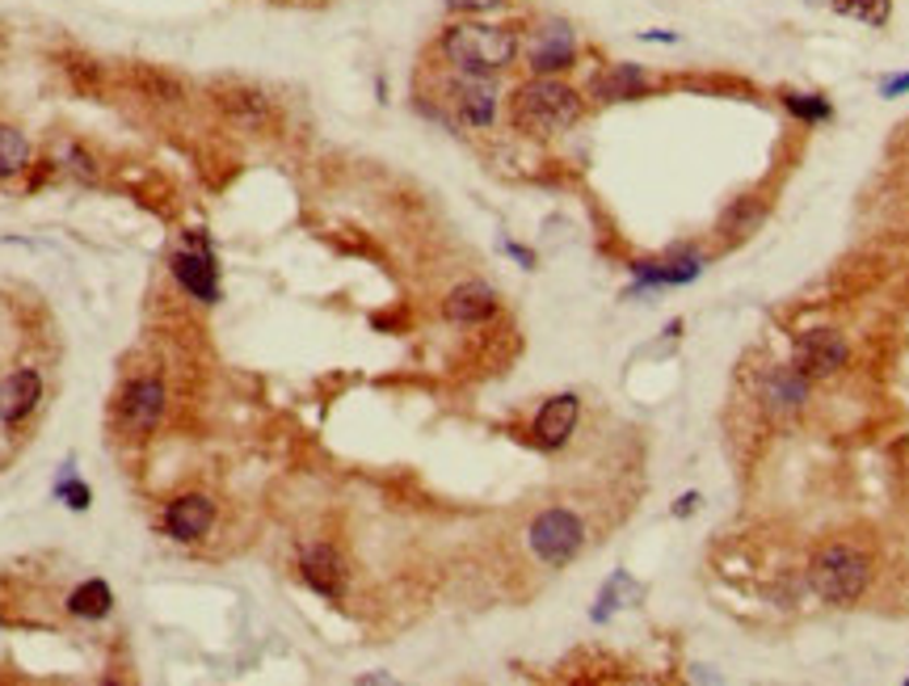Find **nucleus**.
Masks as SVG:
<instances>
[{"label":"nucleus","mask_w":909,"mask_h":686,"mask_svg":"<svg viewBox=\"0 0 909 686\" xmlns=\"http://www.w3.org/2000/svg\"><path fill=\"white\" fill-rule=\"evenodd\" d=\"M784 106L791 119H800V123H809V126L830 123V119H834V106H830L821 94H784Z\"/></svg>","instance_id":"5701e85b"},{"label":"nucleus","mask_w":909,"mask_h":686,"mask_svg":"<svg viewBox=\"0 0 909 686\" xmlns=\"http://www.w3.org/2000/svg\"><path fill=\"white\" fill-rule=\"evenodd\" d=\"M695 505H699V493H687V498L678 501V505H674V514H683V518H687L690 510H695Z\"/></svg>","instance_id":"c756f323"},{"label":"nucleus","mask_w":909,"mask_h":686,"mask_svg":"<svg viewBox=\"0 0 909 686\" xmlns=\"http://www.w3.org/2000/svg\"><path fill=\"white\" fill-rule=\"evenodd\" d=\"M216 514H220V510H216V498H211V493L189 489V493H177L173 501H164L160 527H164V535H169L173 543H198V539L211 535Z\"/></svg>","instance_id":"1a4fd4ad"},{"label":"nucleus","mask_w":909,"mask_h":686,"mask_svg":"<svg viewBox=\"0 0 909 686\" xmlns=\"http://www.w3.org/2000/svg\"><path fill=\"white\" fill-rule=\"evenodd\" d=\"M30 139H26V131L13 123H0V182H9V177H22L26 169H30Z\"/></svg>","instance_id":"aec40b11"},{"label":"nucleus","mask_w":909,"mask_h":686,"mask_svg":"<svg viewBox=\"0 0 909 686\" xmlns=\"http://www.w3.org/2000/svg\"><path fill=\"white\" fill-rule=\"evenodd\" d=\"M505 253H514V257H518V261H523L527 270H531V266H535V253H527V249H523V245H505Z\"/></svg>","instance_id":"c85d7f7f"},{"label":"nucleus","mask_w":909,"mask_h":686,"mask_svg":"<svg viewBox=\"0 0 909 686\" xmlns=\"http://www.w3.org/2000/svg\"><path fill=\"white\" fill-rule=\"evenodd\" d=\"M56 498L67 505V510H76V514H85L89 505H94V489L72 471V464L60 471V480H56Z\"/></svg>","instance_id":"b1692460"},{"label":"nucleus","mask_w":909,"mask_h":686,"mask_svg":"<svg viewBox=\"0 0 909 686\" xmlns=\"http://www.w3.org/2000/svg\"><path fill=\"white\" fill-rule=\"evenodd\" d=\"M135 85H139V94L152 97V101H182V97H186V89H182L177 76H169V72H160V68H148V63L135 68Z\"/></svg>","instance_id":"412c9836"},{"label":"nucleus","mask_w":909,"mask_h":686,"mask_svg":"<svg viewBox=\"0 0 909 686\" xmlns=\"http://www.w3.org/2000/svg\"><path fill=\"white\" fill-rule=\"evenodd\" d=\"M446 110L451 119L468 131H489L502 114V89H498V76H476V72H451L446 85Z\"/></svg>","instance_id":"39448f33"},{"label":"nucleus","mask_w":909,"mask_h":686,"mask_svg":"<svg viewBox=\"0 0 909 686\" xmlns=\"http://www.w3.org/2000/svg\"><path fill=\"white\" fill-rule=\"evenodd\" d=\"M498 308H502L498 291L480 279L459 282V286L442 299V313H446V320H455V324H484V320L498 316Z\"/></svg>","instance_id":"f3484780"},{"label":"nucleus","mask_w":909,"mask_h":686,"mask_svg":"<svg viewBox=\"0 0 909 686\" xmlns=\"http://www.w3.org/2000/svg\"><path fill=\"white\" fill-rule=\"evenodd\" d=\"M434 56L446 72H476V76H502L523 56V34L502 22L459 17L439 34Z\"/></svg>","instance_id":"f257e3e1"},{"label":"nucleus","mask_w":909,"mask_h":686,"mask_svg":"<svg viewBox=\"0 0 909 686\" xmlns=\"http://www.w3.org/2000/svg\"><path fill=\"white\" fill-rule=\"evenodd\" d=\"M809 375L796 371V363L791 367H775V371L762 375V388H758V401H762V408H766V417H775V421H791L800 408L809 405Z\"/></svg>","instance_id":"9b49d317"},{"label":"nucleus","mask_w":909,"mask_h":686,"mask_svg":"<svg viewBox=\"0 0 909 686\" xmlns=\"http://www.w3.org/2000/svg\"><path fill=\"white\" fill-rule=\"evenodd\" d=\"M577 421H581V401L573 392H561V396L539 405L531 421V442L539 451H561L577 430Z\"/></svg>","instance_id":"2eb2a0df"},{"label":"nucleus","mask_w":909,"mask_h":686,"mask_svg":"<svg viewBox=\"0 0 909 686\" xmlns=\"http://www.w3.org/2000/svg\"><path fill=\"white\" fill-rule=\"evenodd\" d=\"M581 114H586V101L561 76H527L509 94V126L531 139H552L581 123Z\"/></svg>","instance_id":"f03ea898"},{"label":"nucleus","mask_w":909,"mask_h":686,"mask_svg":"<svg viewBox=\"0 0 909 686\" xmlns=\"http://www.w3.org/2000/svg\"><path fill=\"white\" fill-rule=\"evenodd\" d=\"M834 9H838V13H847V17L868 22V26H884V22H888L893 0H834Z\"/></svg>","instance_id":"393cba45"},{"label":"nucleus","mask_w":909,"mask_h":686,"mask_svg":"<svg viewBox=\"0 0 909 686\" xmlns=\"http://www.w3.org/2000/svg\"><path fill=\"white\" fill-rule=\"evenodd\" d=\"M527 548H531V556L539 564L565 568V564L577 561L581 548H586V523H581L573 510H565V505H552V510H543V514H535L531 518V527H527Z\"/></svg>","instance_id":"20e7f679"},{"label":"nucleus","mask_w":909,"mask_h":686,"mask_svg":"<svg viewBox=\"0 0 909 686\" xmlns=\"http://www.w3.org/2000/svg\"><path fill=\"white\" fill-rule=\"evenodd\" d=\"M636 274V291H653V286H687L703 274V257L699 253H678V257H665V261H636L631 266Z\"/></svg>","instance_id":"a211bd4d"},{"label":"nucleus","mask_w":909,"mask_h":686,"mask_svg":"<svg viewBox=\"0 0 909 686\" xmlns=\"http://www.w3.org/2000/svg\"><path fill=\"white\" fill-rule=\"evenodd\" d=\"M299 577H304L308 590L329 598V602H337L349 586V568H345L342 552L333 543H308L299 552Z\"/></svg>","instance_id":"f8f14e48"},{"label":"nucleus","mask_w":909,"mask_h":686,"mask_svg":"<svg viewBox=\"0 0 909 686\" xmlns=\"http://www.w3.org/2000/svg\"><path fill=\"white\" fill-rule=\"evenodd\" d=\"M809 581L830 607H850L872 586V561L855 543H825L809 564Z\"/></svg>","instance_id":"7ed1b4c3"},{"label":"nucleus","mask_w":909,"mask_h":686,"mask_svg":"<svg viewBox=\"0 0 909 686\" xmlns=\"http://www.w3.org/2000/svg\"><path fill=\"white\" fill-rule=\"evenodd\" d=\"M850 358V345L843 333H834V329H813V333H804L800 342H796V371H804L809 379H825V375H838L843 367H847Z\"/></svg>","instance_id":"ddd939ff"},{"label":"nucleus","mask_w":909,"mask_h":686,"mask_svg":"<svg viewBox=\"0 0 909 686\" xmlns=\"http://www.w3.org/2000/svg\"><path fill=\"white\" fill-rule=\"evenodd\" d=\"M455 17H489V13H498V9H505L509 0H442Z\"/></svg>","instance_id":"a878e982"},{"label":"nucleus","mask_w":909,"mask_h":686,"mask_svg":"<svg viewBox=\"0 0 909 686\" xmlns=\"http://www.w3.org/2000/svg\"><path fill=\"white\" fill-rule=\"evenodd\" d=\"M164 413H169V388H164V379L152 371L144 375H131L123 388V396H119V417H123V430H131L135 438H148L160 430V421H164Z\"/></svg>","instance_id":"6e6552de"},{"label":"nucleus","mask_w":909,"mask_h":686,"mask_svg":"<svg viewBox=\"0 0 909 686\" xmlns=\"http://www.w3.org/2000/svg\"><path fill=\"white\" fill-rule=\"evenodd\" d=\"M640 38H644V42H678V34H670V30H640Z\"/></svg>","instance_id":"cd10ccee"},{"label":"nucleus","mask_w":909,"mask_h":686,"mask_svg":"<svg viewBox=\"0 0 909 686\" xmlns=\"http://www.w3.org/2000/svg\"><path fill=\"white\" fill-rule=\"evenodd\" d=\"M762 216H766L762 198H737V203L721 216V232L724 236H746V232H753V228L762 223Z\"/></svg>","instance_id":"4be33fe9"},{"label":"nucleus","mask_w":909,"mask_h":686,"mask_svg":"<svg viewBox=\"0 0 909 686\" xmlns=\"http://www.w3.org/2000/svg\"><path fill=\"white\" fill-rule=\"evenodd\" d=\"M67 615L72 620H85V624H97V620H106L110 611H114V590H110V581H101V577H89V581H81L76 590L67 593Z\"/></svg>","instance_id":"6ab92c4d"},{"label":"nucleus","mask_w":909,"mask_h":686,"mask_svg":"<svg viewBox=\"0 0 909 686\" xmlns=\"http://www.w3.org/2000/svg\"><path fill=\"white\" fill-rule=\"evenodd\" d=\"M169 274L173 282L186 291L189 299L198 304H220V261L207 236H194L189 232L186 249H177L169 257Z\"/></svg>","instance_id":"0eeeda50"},{"label":"nucleus","mask_w":909,"mask_h":686,"mask_svg":"<svg viewBox=\"0 0 909 686\" xmlns=\"http://www.w3.org/2000/svg\"><path fill=\"white\" fill-rule=\"evenodd\" d=\"M577 30L568 26L565 17H543L535 22L527 42H523V60L531 68V76H565L568 68L577 63Z\"/></svg>","instance_id":"423d86ee"},{"label":"nucleus","mask_w":909,"mask_h":686,"mask_svg":"<svg viewBox=\"0 0 909 686\" xmlns=\"http://www.w3.org/2000/svg\"><path fill=\"white\" fill-rule=\"evenodd\" d=\"M38 405H42V375L34 367H17L13 375L0 379V426L4 430H17L22 421H30Z\"/></svg>","instance_id":"dca6fc26"},{"label":"nucleus","mask_w":909,"mask_h":686,"mask_svg":"<svg viewBox=\"0 0 909 686\" xmlns=\"http://www.w3.org/2000/svg\"><path fill=\"white\" fill-rule=\"evenodd\" d=\"M909 94V68L906 72H897V76H888L884 85H880V97H906Z\"/></svg>","instance_id":"bb28decb"},{"label":"nucleus","mask_w":909,"mask_h":686,"mask_svg":"<svg viewBox=\"0 0 909 686\" xmlns=\"http://www.w3.org/2000/svg\"><path fill=\"white\" fill-rule=\"evenodd\" d=\"M906 686H909V678H906Z\"/></svg>","instance_id":"7c9ffc66"},{"label":"nucleus","mask_w":909,"mask_h":686,"mask_svg":"<svg viewBox=\"0 0 909 686\" xmlns=\"http://www.w3.org/2000/svg\"><path fill=\"white\" fill-rule=\"evenodd\" d=\"M216 106L223 110V119L236 126V131H249V135H261L279 123V110L274 101L253 89V85H223L216 89Z\"/></svg>","instance_id":"9d476101"},{"label":"nucleus","mask_w":909,"mask_h":686,"mask_svg":"<svg viewBox=\"0 0 909 686\" xmlns=\"http://www.w3.org/2000/svg\"><path fill=\"white\" fill-rule=\"evenodd\" d=\"M653 89V72L640 63H606L590 76V97L598 106H619V101H636Z\"/></svg>","instance_id":"4468645a"}]
</instances>
